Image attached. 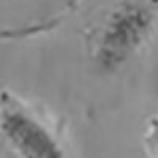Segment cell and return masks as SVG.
I'll return each instance as SVG.
<instances>
[{
    "instance_id": "1",
    "label": "cell",
    "mask_w": 158,
    "mask_h": 158,
    "mask_svg": "<svg viewBox=\"0 0 158 158\" xmlns=\"http://www.w3.org/2000/svg\"><path fill=\"white\" fill-rule=\"evenodd\" d=\"M156 21L152 0H118L95 27L90 57L101 73H115L147 43Z\"/></svg>"
},
{
    "instance_id": "2",
    "label": "cell",
    "mask_w": 158,
    "mask_h": 158,
    "mask_svg": "<svg viewBox=\"0 0 158 158\" xmlns=\"http://www.w3.org/2000/svg\"><path fill=\"white\" fill-rule=\"evenodd\" d=\"M0 131L19 158H65L49 127L10 92L0 94Z\"/></svg>"
},
{
    "instance_id": "3",
    "label": "cell",
    "mask_w": 158,
    "mask_h": 158,
    "mask_svg": "<svg viewBox=\"0 0 158 158\" xmlns=\"http://www.w3.org/2000/svg\"><path fill=\"white\" fill-rule=\"evenodd\" d=\"M150 139H152V146L155 147V152L158 153V120L152 122V128H150Z\"/></svg>"
}]
</instances>
